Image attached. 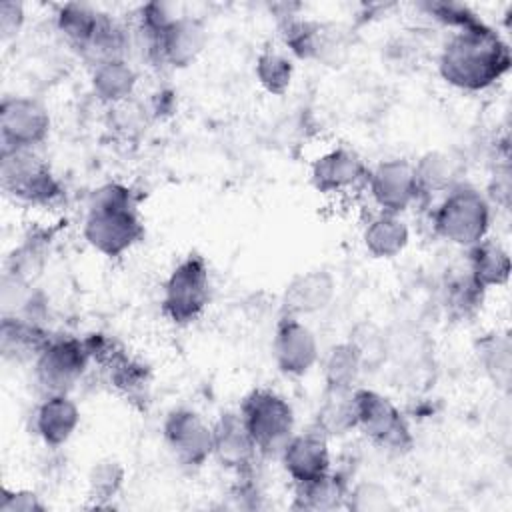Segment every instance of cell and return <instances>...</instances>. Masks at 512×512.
<instances>
[{
  "label": "cell",
  "instance_id": "1",
  "mask_svg": "<svg viewBox=\"0 0 512 512\" xmlns=\"http://www.w3.org/2000/svg\"><path fill=\"white\" fill-rule=\"evenodd\" d=\"M512 66L508 42L486 22L452 32L438 56L440 78L462 92H482Z\"/></svg>",
  "mask_w": 512,
  "mask_h": 512
},
{
  "label": "cell",
  "instance_id": "2",
  "mask_svg": "<svg viewBox=\"0 0 512 512\" xmlns=\"http://www.w3.org/2000/svg\"><path fill=\"white\" fill-rule=\"evenodd\" d=\"M84 240L106 258L130 252L144 238V224L132 190L120 182H108L90 196L84 226Z\"/></svg>",
  "mask_w": 512,
  "mask_h": 512
},
{
  "label": "cell",
  "instance_id": "3",
  "mask_svg": "<svg viewBox=\"0 0 512 512\" xmlns=\"http://www.w3.org/2000/svg\"><path fill=\"white\" fill-rule=\"evenodd\" d=\"M432 230L444 242L470 248L488 238L492 224V204L476 186L458 182L444 196L430 214Z\"/></svg>",
  "mask_w": 512,
  "mask_h": 512
},
{
  "label": "cell",
  "instance_id": "4",
  "mask_svg": "<svg viewBox=\"0 0 512 512\" xmlns=\"http://www.w3.org/2000/svg\"><path fill=\"white\" fill-rule=\"evenodd\" d=\"M212 282L204 256L192 252L184 256L162 284V314L176 326L196 322L210 304Z\"/></svg>",
  "mask_w": 512,
  "mask_h": 512
},
{
  "label": "cell",
  "instance_id": "5",
  "mask_svg": "<svg viewBox=\"0 0 512 512\" xmlns=\"http://www.w3.org/2000/svg\"><path fill=\"white\" fill-rule=\"evenodd\" d=\"M260 456H278L294 434L296 418L292 404L270 388L250 390L238 408Z\"/></svg>",
  "mask_w": 512,
  "mask_h": 512
},
{
  "label": "cell",
  "instance_id": "6",
  "mask_svg": "<svg viewBox=\"0 0 512 512\" xmlns=\"http://www.w3.org/2000/svg\"><path fill=\"white\" fill-rule=\"evenodd\" d=\"M0 184L8 196L32 206H50L64 192L36 150H0Z\"/></svg>",
  "mask_w": 512,
  "mask_h": 512
},
{
  "label": "cell",
  "instance_id": "7",
  "mask_svg": "<svg viewBox=\"0 0 512 512\" xmlns=\"http://www.w3.org/2000/svg\"><path fill=\"white\" fill-rule=\"evenodd\" d=\"M354 414L356 430H360L372 444L392 452H404L412 446L414 438L406 416L378 390L358 386L354 390Z\"/></svg>",
  "mask_w": 512,
  "mask_h": 512
},
{
  "label": "cell",
  "instance_id": "8",
  "mask_svg": "<svg viewBox=\"0 0 512 512\" xmlns=\"http://www.w3.org/2000/svg\"><path fill=\"white\" fill-rule=\"evenodd\" d=\"M32 364L34 380L46 396L70 394L92 362L84 338L52 336Z\"/></svg>",
  "mask_w": 512,
  "mask_h": 512
},
{
  "label": "cell",
  "instance_id": "9",
  "mask_svg": "<svg viewBox=\"0 0 512 512\" xmlns=\"http://www.w3.org/2000/svg\"><path fill=\"white\" fill-rule=\"evenodd\" d=\"M162 438L172 458L186 468H200L212 458V424L192 408H172L164 416Z\"/></svg>",
  "mask_w": 512,
  "mask_h": 512
},
{
  "label": "cell",
  "instance_id": "10",
  "mask_svg": "<svg viewBox=\"0 0 512 512\" xmlns=\"http://www.w3.org/2000/svg\"><path fill=\"white\" fill-rule=\"evenodd\" d=\"M50 134V112L32 96H6L0 104L2 150H36Z\"/></svg>",
  "mask_w": 512,
  "mask_h": 512
},
{
  "label": "cell",
  "instance_id": "11",
  "mask_svg": "<svg viewBox=\"0 0 512 512\" xmlns=\"http://www.w3.org/2000/svg\"><path fill=\"white\" fill-rule=\"evenodd\" d=\"M272 358L282 374L306 376L320 362V344L314 330L302 318L282 314L272 336Z\"/></svg>",
  "mask_w": 512,
  "mask_h": 512
},
{
  "label": "cell",
  "instance_id": "12",
  "mask_svg": "<svg viewBox=\"0 0 512 512\" xmlns=\"http://www.w3.org/2000/svg\"><path fill=\"white\" fill-rule=\"evenodd\" d=\"M366 190L378 212L398 216L420 200L412 164L404 158H386L370 168Z\"/></svg>",
  "mask_w": 512,
  "mask_h": 512
},
{
  "label": "cell",
  "instance_id": "13",
  "mask_svg": "<svg viewBox=\"0 0 512 512\" xmlns=\"http://www.w3.org/2000/svg\"><path fill=\"white\" fill-rule=\"evenodd\" d=\"M368 170L370 168L356 150L336 146L314 158L310 166V182L320 194L342 196L360 186L366 188Z\"/></svg>",
  "mask_w": 512,
  "mask_h": 512
},
{
  "label": "cell",
  "instance_id": "14",
  "mask_svg": "<svg viewBox=\"0 0 512 512\" xmlns=\"http://www.w3.org/2000/svg\"><path fill=\"white\" fill-rule=\"evenodd\" d=\"M208 42V32L202 20L180 14L154 42L146 48L152 62L170 68H186L198 60Z\"/></svg>",
  "mask_w": 512,
  "mask_h": 512
},
{
  "label": "cell",
  "instance_id": "15",
  "mask_svg": "<svg viewBox=\"0 0 512 512\" xmlns=\"http://www.w3.org/2000/svg\"><path fill=\"white\" fill-rule=\"evenodd\" d=\"M258 448L238 412H222L212 424V458L238 474L254 472Z\"/></svg>",
  "mask_w": 512,
  "mask_h": 512
},
{
  "label": "cell",
  "instance_id": "16",
  "mask_svg": "<svg viewBox=\"0 0 512 512\" xmlns=\"http://www.w3.org/2000/svg\"><path fill=\"white\" fill-rule=\"evenodd\" d=\"M280 464L294 484H304L320 478L332 470V456L328 438L310 428L306 432H294L278 454Z\"/></svg>",
  "mask_w": 512,
  "mask_h": 512
},
{
  "label": "cell",
  "instance_id": "17",
  "mask_svg": "<svg viewBox=\"0 0 512 512\" xmlns=\"http://www.w3.org/2000/svg\"><path fill=\"white\" fill-rule=\"evenodd\" d=\"M336 296V280L324 268L298 272L282 292V314L306 318L324 312Z\"/></svg>",
  "mask_w": 512,
  "mask_h": 512
},
{
  "label": "cell",
  "instance_id": "18",
  "mask_svg": "<svg viewBox=\"0 0 512 512\" xmlns=\"http://www.w3.org/2000/svg\"><path fill=\"white\" fill-rule=\"evenodd\" d=\"M80 426V408L70 394H46L32 414V428L48 448L64 446Z\"/></svg>",
  "mask_w": 512,
  "mask_h": 512
},
{
  "label": "cell",
  "instance_id": "19",
  "mask_svg": "<svg viewBox=\"0 0 512 512\" xmlns=\"http://www.w3.org/2000/svg\"><path fill=\"white\" fill-rule=\"evenodd\" d=\"M52 334L42 322L22 316H2L0 322V352L6 362H34Z\"/></svg>",
  "mask_w": 512,
  "mask_h": 512
},
{
  "label": "cell",
  "instance_id": "20",
  "mask_svg": "<svg viewBox=\"0 0 512 512\" xmlns=\"http://www.w3.org/2000/svg\"><path fill=\"white\" fill-rule=\"evenodd\" d=\"M410 242V228L398 214L376 212L362 228V244L366 252L380 260L400 256Z\"/></svg>",
  "mask_w": 512,
  "mask_h": 512
},
{
  "label": "cell",
  "instance_id": "21",
  "mask_svg": "<svg viewBox=\"0 0 512 512\" xmlns=\"http://www.w3.org/2000/svg\"><path fill=\"white\" fill-rule=\"evenodd\" d=\"M90 86L94 96L106 106H118L128 102L138 86V72L128 58L106 60L92 68Z\"/></svg>",
  "mask_w": 512,
  "mask_h": 512
},
{
  "label": "cell",
  "instance_id": "22",
  "mask_svg": "<svg viewBox=\"0 0 512 512\" xmlns=\"http://www.w3.org/2000/svg\"><path fill=\"white\" fill-rule=\"evenodd\" d=\"M98 368L108 376V382L128 400H146L150 390V368L138 358L130 356L128 350L120 344Z\"/></svg>",
  "mask_w": 512,
  "mask_h": 512
},
{
  "label": "cell",
  "instance_id": "23",
  "mask_svg": "<svg viewBox=\"0 0 512 512\" xmlns=\"http://www.w3.org/2000/svg\"><path fill=\"white\" fill-rule=\"evenodd\" d=\"M466 252V270L484 290L498 288L508 282L512 264L508 250L500 242L484 238L466 248Z\"/></svg>",
  "mask_w": 512,
  "mask_h": 512
},
{
  "label": "cell",
  "instance_id": "24",
  "mask_svg": "<svg viewBox=\"0 0 512 512\" xmlns=\"http://www.w3.org/2000/svg\"><path fill=\"white\" fill-rule=\"evenodd\" d=\"M106 16V12H100L92 4L66 2L60 4L56 10V28L64 36V40L78 54H82L102 28Z\"/></svg>",
  "mask_w": 512,
  "mask_h": 512
},
{
  "label": "cell",
  "instance_id": "25",
  "mask_svg": "<svg viewBox=\"0 0 512 512\" xmlns=\"http://www.w3.org/2000/svg\"><path fill=\"white\" fill-rule=\"evenodd\" d=\"M412 170L420 200L444 196L450 188H454L460 182L456 160L442 150H430L422 154L412 164Z\"/></svg>",
  "mask_w": 512,
  "mask_h": 512
},
{
  "label": "cell",
  "instance_id": "26",
  "mask_svg": "<svg viewBox=\"0 0 512 512\" xmlns=\"http://www.w3.org/2000/svg\"><path fill=\"white\" fill-rule=\"evenodd\" d=\"M348 480L342 474L328 472L320 478H314L304 484H294V502L292 508L296 510H312V512H326L334 508H342L346 504L348 494Z\"/></svg>",
  "mask_w": 512,
  "mask_h": 512
},
{
  "label": "cell",
  "instance_id": "27",
  "mask_svg": "<svg viewBox=\"0 0 512 512\" xmlns=\"http://www.w3.org/2000/svg\"><path fill=\"white\" fill-rule=\"evenodd\" d=\"M354 390L324 388L316 410L314 428L320 430L326 438H338L356 430Z\"/></svg>",
  "mask_w": 512,
  "mask_h": 512
},
{
  "label": "cell",
  "instance_id": "28",
  "mask_svg": "<svg viewBox=\"0 0 512 512\" xmlns=\"http://www.w3.org/2000/svg\"><path fill=\"white\" fill-rule=\"evenodd\" d=\"M320 362H322L324 388L354 390L360 382L362 372L366 370L358 348L350 340L330 346L328 352L320 356Z\"/></svg>",
  "mask_w": 512,
  "mask_h": 512
},
{
  "label": "cell",
  "instance_id": "29",
  "mask_svg": "<svg viewBox=\"0 0 512 512\" xmlns=\"http://www.w3.org/2000/svg\"><path fill=\"white\" fill-rule=\"evenodd\" d=\"M478 362L496 388L508 392L512 378V340L508 332H490L478 340Z\"/></svg>",
  "mask_w": 512,
  "mask_h": 512
},
{
  "label": "cell",
  "instance_id": "30",
  "mask_svg": "<svg viewBox=\"0 0 512 512\" xmlns=\"http://www.w3.org/2000/svg\"><path fill=\"white\" fill-rule=\"evenodd\" d=\"M254 76L258 84L272 96L288 92L294 78V60L288 52L278 48H264L256 56Z\"/></svg>",
  "mask_w": 512,
  "mask_h": 512
},
{
  "label": "cell",
  "instance_id": "31",
  "mask_svg": "<svg viewBox=\"0 0 512 512\" xmlns=\"http://www.w3.org/2000/svg\"><path fill=\"white\" fill-rule=\"evenodd\" d=\"M486 290L470 276L468 270L448 278L444 286V306L450 316L458 320L472 318L484 300Z\"/></svg>",
  "mask_w": 512,
  "mask_h": 512
},
{
  "label": "cell",
  "instance_id": "32",
  "mask_svg": "<svg viewBox=\"0 0 512 512\" xmlns=\"http://www.w3.org/2000/svg\"><path fill=\"white\" fill-rule=\"evenodd\" d=\"M126 480V470L116 458H102L92 464L88 472V496L96 506H106L114 500Z\"/></svg>",
  "mask_w": 512,
  "mask_h": 512
},
{
  "label": "cell",
  "instance_id": "33",
  "mask_svg": "<svg viewBox=\"0 0 512 512\" xmlns=\"http://www.w3.org/2000/svg\"><path fill=\"white\" fill-rule=\"evenodd\" d=\"M420 8L438 24L444 28H450L452 32L472 28L480 22H484L468 4L464 2H452V0H432L420 4Z\"/></svg>",
  "mask_w": 512,
  "mask_h": 512
},
{
  "label": "cell",
  "instance_id": "34",
  "mask_svg": "<svg viewBox=\"0 0 512 512\" xmlns=\"http://www.w3.org/2000/svg\"><path fill=\"white\" fill-rule=\"evenodd\" d=\"M344 506L356 512H384V510H392L394 502L388 488H384L380 482L362 480V482L350 484Z\"/></svg>",
  "mask_w": 512,
  "mask_h": 512
},
{
  "label": "cell",
  "instance_id": "35",
  "mask_svg": "<svg viewBox=\"0 0 512 512\" xmlns=\"http://www.w3.org/2000/svg\"><path fill=\"white\" fill-rule=\"evenodd\" d=\"M46 510L44 502L34 490L28 488H2L0 512H42Z\"/></svg>",
  "mask_w": 512,
  "mask_h": 512
},
{
  "label": "cell",
  "instance_id": "36",
  "mask_svg": "<svg viewBox=\"0 0 512 512\" xmlns=\"http://www.w3.org/2000/svg\"><path fill=\"white\" fill-rule=\"evenodd\" d=\"M26 22V10L22 2L4 0L0 4V38L2 42H8L16 38Z\"/></svg>",
  "mask_w": 512,
  "mask_h": 512
},
{
  "label": "cell",
  "instance_id": "37",
  "mask_svg": "<svg viewBox=\"0 0 512 512\" xmlns=\"http://www.w3.org/2000/svg\"><path fill=\"white\" fill-rule=\"evenodd\" d=\"M510 192H512L510 168H508V164H504V166L496 168V172L492 174V180L488 184V190L484 194L492 206H500L506 210L510 206Z\"/></svg>",
  "mask_w": 512,
  "mask_h": 512
}]
</instances>
